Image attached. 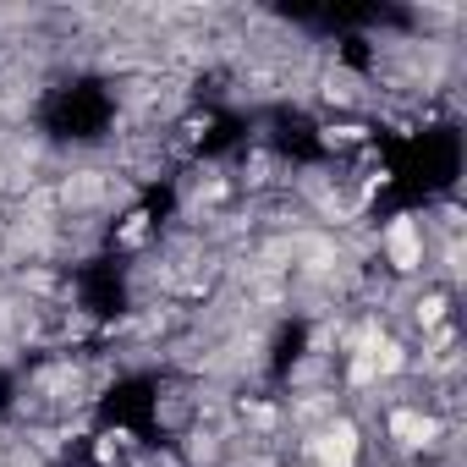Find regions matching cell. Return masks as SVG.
Returning <instances> with one entry per match:
<instances>
[{
	"label": "cell",
	"mask_w": 467,
	"mask_h": 467,
	"mask_svg": "<svg viewBox=\"0 0 467 467\" xmlns=\"http://www.w3.org/2000/svg\"><path fill=\"white\" fill-rule=\"evenodd\" d=\"M385 254L396 270H418L423 265V237H418V220H396L385 231Z\"/></svg>",
	"instance_id": "cell-1"
},
{
	"label": "cell",
	"mask_w": 467,
	"mask_h": 467,
	"mask_svg": "<svg viewBox=\"0 0 467 467\" xmlns=\"http://www.w3.org/2000/svg\"><path fill=\"white\" fill-rule=\"evenodd\" d=\"M390 434H401L407 445H429V440H434V423L418 418V412H396V418H390Z\"/></svg>",
	"instance_id": "cell-2"
}]
</instances>
